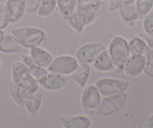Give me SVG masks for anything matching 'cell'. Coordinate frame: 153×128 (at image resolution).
Wrapping results in <instances>:
<instances>
[{
    "label": "cell",
    "instance_id": "obj_9",
    "mask_svg": "<svg viewBox=\"0 0 153 128\" xmlns=\"http://www.w3.org/2000/svg\"><path fill=\"white\" fill-rule=\"evenodd\" d=\"M69 77L67 75L48 72L46 75L38 80L41 88L48 91H57L62 89L68 83Z\"/></svg>",
    "mask_w": 153,
    "mask_h": 128
},
{
    "label": "cell",
    "instance_id": "obj_1",
    "mask_svg": "<svg viewBox=\"0 0 153 128\" xmlns=\"http://www.w3.org/2000/svg\"><path fill=\"white\" fill-rule=\"evenodd\" d=\"M11 35L25 48L45 47L48 36L45 31L33 26H22L11 30Z\"/></svg>",
    "mask_w": 153,
    "mask_h": 128
},
{
    "label": "cell",
    "instance_id": "obj_29",
    "mask_svg": "<svg viewBox=\"0 0 153 128\" xmlns=\"http://www.w3.org/2000/svg\"><path fill=\"white\" fill-rule=\"evenodd\" d=\"M136 0H110L109 9L110 11H115L119 10L122 7L134 3Z\"/></svg>",
    "mask_w": 153,
    "mask_h": 128
},
{
    "label": "cell",
    "instance_id": "obj_5",
    "mask_svg": "<svg viewBox=\"0 0 153 128\" xmlns=\"http://www.w3.org/2000/svg\"><path fill=\"white\" fill-rule=\"evenodd\" d=\"M107 51L115 67L123 68L125 63L130 56L128 41L123 36H114L109 44Z\"/></svg>",
    "mask_w": 153,
    "mask_h": 128
},
{
    "label": "cell",
    "instance_id": "obj_2",
    "mask_svg": "<svg viewBox=\"0 0 153 128\" xmlns=\"http://www.w3.org/2000/svg\"><path fill=\"white\" fill-rule=\"evenodd\" d=\"M11 80L22 90L25 97L32 94L39 88L38 80L29 71L21 61H15L11 66Z\"/></svg>",
    "mask_w": 153,
    "mask_h": 128
},
{
    "label": "cell",
    "instance_id": "obj_17",
    "mask_svg": "<svg viewBox=\"0 0 153 128\" xmlns=\"http://www.w3.org/2000/svg\"><path fill=\"white\" fill-rule=\"evenodd\" d=\"M57 7L62 18L65 22L77 15L76 0H57Z\"/></svg>",
    "mask_w": 153,
    "mask_h": 128
},
{
    "label": "cell",
    "instance_id": "obj_26",
    "mask_svg": "<svg viewBox=\"0 0 153 128\" xmlns=\"http://www.w3.org/2000/svg\"><path fill=\"white\" fill-rule=\"evenodd\" d=\"M10 16L5 3H0V29H4L9 25Z\"/></svg>",
    "mask_w": 153,
    "mask_h": 128
},
{
    "label": "cell",
    "instance_id": "obj_15",
    "mask_svg": "<svg viewBox=\"0 0 153 128\" xmlns=\"http://www.w3.org/2000/svg\"><path fill=\"white\" fill-rule=\"evenodd\" d=\"M42 103V92L40 88L32 94L26 96L23 102V107L31 115H35L38 112Z\"/></svg>",
    "mask_w": 153,
    "mask_h": 128
},
{
    "label": "cell",
    "instance_id": "obj_22",
    "mask_svg": "<svg viewBox=\"0 0 153 128\" xmlns=\"http://www.w3.org/2000/svg\"><path fill=\"white\" fill-rule=\"evenodd\" d=\"M119 11L123 21L127 22V23L135 21L137 19H140L135 2L131 5H126V6L122 7L119 9Z\"/></svg>",
    "mask_w": 153,
    "mask_h": 128
},
{
    "label": "cell",
    "instance_id": "obj_32",
    "mask_svg": "<svg viewBox=\"0 0 153 128\" xmlns=\"http://www.w3.org/2000/svg\"><path fill=\"white\" fill-rule=\"evenodd\" d=\"M143 127L153 128V113L143 123Z\"/></svg>",
    "mask_w": 153,
    "mask_h": 128
},
{
    "label": "cell",
    "instance_id": "obj_31",
    "mask_svg": "<svg viewBox=\"0 0 153 128\" xmlns=\"http://www.w3.org/2000/svg\"><path fill=\"white\" fill-rule=\"evenodd\" d=\"M138 36L143 39L146 42V44L149 45L150 49H153V38H151L148 35L146 34V33H140Z\"/></svg>",
    "mask_w": 153,
    "mask_h": 128
},
{
    "label": "cell",
    "instance_id": "obj_13",
    "mask_svg": "<svg viewBox=\"0 0 153 128\" xmlns=\"http://www.w3.org/2000/svg\"><path fill=\"white\" fill-rule=\"evenodd\" d=\"M11 23L20 21L26 12V0H7L5 3Z\"/></svg>",
    "mask_w": 153,
    "mask_h": 128
},
{
    "label": "cell",
    "instance_id": "obj_30",
    "mask_svg": "<svg viewBox=\"0 0 153 128\" xmlns=\"http://www.w3.org/2000/svg\"><path fill=\"white\" fill-rule=\"evenodd\" d=\"M42 0H26V12L28 14H37Z\"/></svg>",
    "mask_w": 153,
    "mask_h": 128
},
{
    "label": "cell",
    "instance_id": "obj_33",
    "mask_svg": "<svg viewBox=\"0 0 153 128\" xmlns=\"http://www.w3.org/2000/svg\"><path fill=\"white\" fill-rule=\"evenodd\" d=\"M4 36H5V33H4V32L2 30V29H0V42H1V40H2V39H3Z\"/></svg>",
    "mask_w": 153,
    "mask_h": 128
},
{
    "label": "cell",
    "instance_id": "obj_18",
    "mask_svg": "<svg viewBox=\"0 0 153 128\" xmlns=\"http://www.w3.org/2000/svg\"><path fill=\"white\" fill-rule=\"evenodd\" d=\"M93 68L99 72H110L114 70L115 65L107 49L104 50L92 63Z\"/></svg>",
    "mask_w": 153,
    "mask_h": 128
},
{
    "label": "cell",
    "instance_id": "obj_4",
    "mask_svg": "<svg viewBox=\"0 0 153 128\" xmlns=\"http://www.w3.org/2000/svg\"><path fill=\"white\" fill-rule=\"evenodd\" d=\"M128 100L126 92L118 95L104 97L97 109V114L101 117H109L120 112L126 107Z\"/></svg>",
    "mask_w": 153,
    "mask_h": 128
},
{
    "label": "cell",
    "instance_id": "obj_23",
    "mask_svg": "<svg viewBox=\"0 0 153 128\" xmlns=\"http://www.w3.org/2000/svg\"><path fill=\"white\" fill-rule=\"evenodd\" d=\"M57 7V0H42L37 14L41 17L51 16Z\"/></svg>",
    "mask_w": 153,
    "mask_h": 128
},
{
    "label": "cell",
    "instance_id": "obj_14",
    "mask_svg": "<svg viewBox=\"0 0 153 128\" xmlns=\"http://www.w3.org/2000/svg\"><path fill=\"white\" fill-rule=\"evenodd\" d=\"M60 122L65 128H89L92 124L90 118L82 115L62 117Z\"/></svg>",
    "mask_w": 153,
    "mask_h": 128
},
{
    "label": "cell",
    "instance_id": "obj_7",
    "mask_svg": "<svg viewBox=\"0 0 153 128\" xmlns=\"http://www.w3.org/2000/svg\"><path fill=\"white\" fill-rule=\"evenodd\" d=\"M101 94L95 85H89L83 90L81 95V106L87 114L98 115L97 109L101 102Z\"/></svg>",
    "mask_w": 153,
    "mask_h": 128
},
{
    "label": "cell",
    "instance_id": "obj_24",
    "mask_svg": "<svg viewBox=\"0 0 153 128\" xmlns=\"http://www.w3.org/2000/svg\"><path fill=\"white\" fill-rule=\"evenodd\" d=\"M9 93L14 102L20 107H23V102L26 97L23 94L22 90L13 80H11V83H10Z\"/></svg>",
    "mask_w": 153,
    "mask_h": 128
},
{
    "label": "cell",
    "instance_id": "obj_3",
    "mask_svg": "<svg viewBox=\"0 0 153 128\" xmlns=\"http://www.w3.org/2000/svg\"><path fill=\"white\" fill-rule=\"evenodd\" d=\"M76 13L79 20L85 26L93 23L104 11L102 0H76Z\"/></svg>",
    "mask_w": 153,
    "mask_h": 128
},
{
    "label": "cell",
    "instance_id": "obj_8",
    "mask_svg": "<svg viewBox=\"0 0 153 128\" xmlns=\"http://www.w3.org/2000/svg\"><path fill=\"white\" fill-rule=\"evenodd\" d=\"M78 67V60L71 55H60L53 60L48 71L71 76Z\"/></svg>",
    "mask_w": 153,
    "mask_h": 128
},
{
    "label": "cell",
    "instance_id": "obj_12",
    "mask_svg": "<svg viewBox=\"0 0 153 128\" xmlns=\"http://www.w3.org/2000/svg\"><path fill=\"white\" fill-rule=\"evenodd\" d=\"M29 56L37 65L48 70L53 60L52 54L42 47H35L29 49Z\"/></svg>",
    "mask_w": 153,
    "mask_h": 128
},
{
    "label": "cell",
    "instance_id": "obj_6",
    "mask_svg": "<svg viewBox=\"0 0 153 128\" xmlns=\"http://www.w3.org/2000/svg\"><path fill=\"white\" fill-rule=\"evenodd\" d=\"M95 85L101 96L110 97L126 92L130 86V83L128 81L112 78H104L98 79L95 82Z\"/></svg>",
    "mask_w": 153,
    "mask_h": 128
},
{
    "label": "cell",
    "instance_id": "obj_35",
    "mask_svg": "<svg viewBox=\"0 0 153 128\" xmlns=\"http://www.w3.org/2000/svg\"><path fill=\"white\" fill-rule=\"evenodd\" d=\"M102 1H103V0H102Z\"/></svg>",
    "mask_w": 153,
    "mask_h": 128
},
{
    "label": "cell",
    "instance_id": "obj_11",
    "mask_svg": "<svg viewBox=\"0 0 153 128\" xmlns=\"http://www.w3.org/2000/svg\"><path fill=\"white\" fill-rule=\"evenodd\" d=\"M145 65V55H130L123 67V75L129 79L138 77L144 72Z\"/></svg>",
    "mask_w": 153,
    "mask_h": 128
},
{
    "label": "cell",
    "instance_id": "obj_25",
    "mask_svg": "<svg viewBox=\"0 0 153 128\" xmlns=\"http://www.w3.org/2000/svg\"><path fill=\"white\" fill-rule=\"evenodd\" d=\"M137 9L139 14V18L143 19L153 8V0H136Z\"/></svg>",
    "mask_w": 153,
    "mask_h": 128
},
{
    "label": "cell",
    "instance_id": "obj_27",
    "mask_svg": "<svg viewBox=\"0 0 153 128\" xmlns=\"http://www.w3.org/2000/svg\"><path fill=\"white\" fill-rule=\"evenodd\" d=\"M143 26L146 34L153 38V11H150L143 18Z\"/></svg>",
    "mask_w": 153,
    "mask_h": 128
},
{
    "label": "cell",
    "instance_id": "obj_10",
    "mask_svg": "<svg viewBox=\"0 0 153 128\" xmlns=\"http://www.w3.org/2000/svg\"><path fill=\"white\" fill-rule=\"evenodd\" d=\"M105 49V46L100 42H92V43L85 44L77 50V51L76 52V58L79 61L91 64L95 61L98 55Z\"/></svg>",
    "mask_w": 153,
    "mask_h": 128
},
{
    "label": "cell",
    "instance_id": "obj_34",
    "mask_svg": "<svg viewBox=\"0 0 153 128\" xmlns=\"http://www.w3.org/2000/svg\"><path fill=\"white\" fill-rule=\"evenodd\" d=\"M1 66H2V63H1V59H0V70H1Z\"/></svg>",
    "mask_w": 153,
    "mask_h": 128
},
{
    "label": "cell",
    "instance_id": "obj_21",
    "mask_svg": "<svg viewBox=\"0 0 153 128\" xmlns=\"http://www.w3.org/2000/svg\"><path fill=\"white\" fill-rule=\"evenodd\" d=\"M128 49L130 55L146 56V54H147V52L150 49L146 42L139 36L131 39L129 42H128Z\"/></svg>",
    "mask_w": 153,
    "mask_h": 128
},
{
    "label": "cell",
    "instance_id": "obj_19",
    "mask_svg": "<svg viewBox=\"0 0 153 128\" xmlns=\"http://www.w3.org/2000/svg\"><path fill=\"white\" fill-rule=\"evenodd\" d=\"M23 49V47L12 35L4 36L0 42V52L5 54H16Z\"/></svg>",
    "mask_w": 153,
    "mask_h": 128
},
{
    "label": "cell",
    "instance_id": "obj_28",
    "mask_svg": "<svg viewBox=\"0 0 153 128\" xmlns=\"http://www.w3.org/2000/svg\"><path fill=\"white\" fill-rule=\"evenodd\" d=\"M144 73L153 79V49H149V51L146 54V65L144 68Z\"/></svg>",
    "mask_w": 153,
    "mask_h": 128
},
{
    "label": "cell",
    "instance_id": "obj_20",
    "mask_svg": "<svg viewBox=\"0 0 153 128\" xmlns=\"http://www.w3.org/2000/svg\"><path fill=\"white\" fill-rule=\"evenodd\" d=\"M20 61L23 62L25 65L26 66V67L28 68L29 71L30 72L31 74L37 80L41 79L42 76L46 75L49 72L47 69H44L42 67H39L38 65H37L36 63L33 61L32 57L29 55H28V54H23L21 57H20Z\"/></svg>",
    "mask_w": 153,
    "mask_h": 128
},
{
    "label": "cell",
    "instance_id": "obj_16",
    "mask_svg": "<svg viewBox=\"0 0 153 128\" xmlns=\"http://www.w3.org/2000/svg\"><path fill=\"white\" fill-rule=\"evenodd\" d=\"M91 67L89 63L78 60V67L71 76L76 85L80 88H83L89 81Z\"/></svg>",
    "mask_w": 153,
    "mask_h": 128
}]
</instances>
